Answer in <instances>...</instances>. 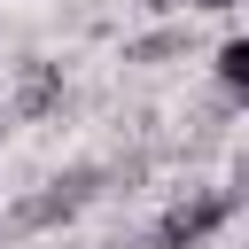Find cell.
Segmentation results:
<instances>
[{"label": "cell", "instance_id": "5", "mask_svg": "<svg viewBox=\"0 0 249 249\" xmlns=\"http://www.w3.org/2000/svg\"><path fill=\"white\" fill-rule=\"evenodd\" d=\"M171 54H187V31H156V39L124 47V62H171Z\"/></svg>", "mask_w": 249, "mask_h": 249}, {"label": "cell", "instance_id": "7", "mask_svg": "<svg viewBox=\"0 0 249 249\" xmlns=\"http://www.w3.org/2000/svg\"><path fill=\"white\" fill-rule=\"evenodd\" d=\"M8 124H16V117H8V109H0V132H8Z\"/></svg>", "mask_w": 249, "mask_h": 249}, {"label": "cell", "instance_id": "2", "mask_svg": "<svg viewBox=\"0 0 249 249\" xmlns=\"http://www.w3.org/2000/svg\"><path fill=\"white\" fill-rule=\"evenodd\" d=\"M101 163H70V171H54L47 187H31V195H16V210H8V226L16 233H54V226H70L93 195H101Z\"/></svg>", "mask_w": 249, "mask_h": 249}, {"label": "cell", "instance_id": "6", "mask_svg": "<svg viewBox=\"0 0 249 249\" xmlns=\"http://www.w3.org/2000/svg\"><path fill=\"white\" fill-rule=\"evenodd\" d=\"M148 8H210V16H226V8H241V0H148Z\"/></svg>", "mask_w": 249, "mask_h": 249}, {"label": "cell", "instance_id": "3", "mask_svg": "<svg viewBox=\"0 0 249 249\" xmlns=\"http://www.w3.org/2000/svg\"><path fill=\"white\" fill-rule=\"evenodd\" d=\"M62 101H70L62 62H23V70H16V101H8V117H16V124H31V117H54Z\"/></svg>", "mask_w": 249, "mask_h": 249}, {"label": "cell", "instance_id": "1", "mask_svg": "<svg viewBox=\"0 0 249 249\" xmlns=\"http://www.w3.org/2000/svg\"><path fill=\"white\" fill-rule=\"evenodd\" d=\"M233 210H241L233 187H179L171 210L148 226V249H210V241L233 226Z\"/></svg>", "mask_w": 249, "mask_h": 249}, {"label": "cell", "instance_id": "4", "mask_svg": "<svg viewBox=\"0 0 249 249\" xmlns=\"http://www.w3.org/2000/svg\"><path fill=\"white\" fill-rule=\"evenodd\" d=\"M218 86H226L233 101H249V39H226V47H218Z\"/></svg>", "mask_w": 249, "mask_h": 249}]
</instances>
